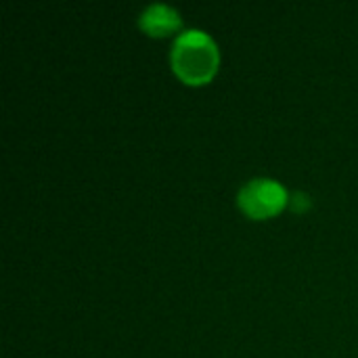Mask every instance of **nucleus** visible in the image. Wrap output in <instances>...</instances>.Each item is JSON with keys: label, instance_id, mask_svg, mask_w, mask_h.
Segmentation results:
<instances>
[{"label": "nucleus", "instance_id": "obj_1", "mask_svg": "<svg viewBox=\"0 0 358 358\" xmlns=\"http://www.w3.org/2000/svg\"><path fill=\"white\" fill-rule=\"evenodd\" d=\"M170 63L174 73L191 86L206 84L214 78L220 65V50L214 38L203 29H182L170 50Z\"/></svg>", "mask_w": 358, "mask_h": 358}, {"label": "nucleus", "instance_id": "obj_2", "mask_svg": "<svg viewBox=\"0 0 358 358\" xmlns=\"http://www.w3.org/2000/svg\"><path fill=\"white\" fill-rule=\"evenodd\" d=\"M237 206L245 216L264 220L277 216L285 206H289V193L279 180L258 176L243 182L237 193Z\"/></svg>", "mask_w": 358, "mask_h": 358}, {"label": "nucleus", "instance_id": "obj_3", "mask_svg": "<svg viewBox=\"0 0 358 358\" xmlns=\"http://www.w3.org/2000/svg\"><path fill=\"white\" fill-rule=\"evenodd\" d=\"M180 25H182L180 13L166 2H153L145 6L143 13L138 15V27L151 38H166L172 34L178 36Z\"/></svg>", "mask_w": 358, "mask_h": 358}, {"label": "nucleus", "instance_id": "obj_4", "mask_svg": "<svg viewBox=\"0 0 358 358\" xmlns=\"http://www.w3.org/2000/svg\"><path fill=\"white\" fill-rule=\"evenodd\" d=\"M289 208H294L296 212H304V210L310 208V197H308L306 193L296 191V193L289 197Z\"/></svg>", "mask_w": 358, "mask_h": 358}]
</instances>
